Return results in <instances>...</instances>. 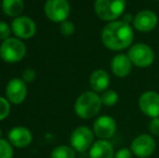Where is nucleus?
<instances>
[{
    "label": "nucleus",
    "mask_w": 159,
    "mask_h": 158,
    "mask_svg": "<svg viewBox=\"0 0 159 158\" xmlns=\"http://www.w3.org/2000/svg\"><path fill=\"white\" fill-rule=\"evenodd\" d=\"M60 32L65 37H70L75 33V25L71 21L66 20L60 23Z\"/></svg>",
    "instance_id": "nucleus-22"
},
{
    "label": "nucleus",
    "mask_w": 159,
    "mask_h": 158,
    "mask_svg": "<svg viewBox=\"0 0 159 158\" xmlns=\"http://www.w3.org/2000/svg\"><path fill=\"white\" fill-rule=\"evenodd\" d=\"M12 33L15 35V37L19 39H30L35 36L36 30V23L28 16H20L15 17L11 24Z\"/></svg>",
    "instance_id": "nucleus-9"
},
{
    "label": "nucleus",
    "mask_w": 159,
    "mask_h": 158,
    "mask_svg": "<svg viewBox=\"0 0 159 158\" xmlns=\"http://www.w3.org/2000/svg\"><path fill=\"white\" fill-rule=\"evenodd\" d=\"M26 55V46L16 37L3 40L0 44V57L7 63H17Z\"/></svg>",
    "instance_id": "nucleus-4"
},
{
    "label": "nucleus",
    "mask_w": 159,
    "mask_h": 158,
    "mask_svg": "<svg viewBox=\"0 0 159 158\" xmlns=\"http://www.w3.org/2000/svg\"><path fill=\"white\" fill-rule=\"evenodd\" d=\"M102 42L107 49L120 51L129 48L134 39V33L130 24L124 21H113L104 26L101 34Z\"/></svg>",
    "instance_id": "nucleus-1"
},
{
    "label": "nucleus",
    "mask_w": 159,
    "mask_h": 158,
    "mask_svg": "<svg viewBox=\"0 0 159 158\" xmlns=\"http://www.w3.org/2000/svg\"><path fill=\"white\" fill-rule=\"evenodd\" d=\"M0 6H1V3H0Z\"/></svg>",
    "instance_id": "nucleus-30"
},
{
    "label": "nucleus",
    "mask_w": 159,
    "mask_h": 158,
    "mask_svg": "<svg viewBox=\"0 0 159 158\" xmlns=\"http://www.w3.org/2000/svg\"><path fill=\"white\" fill-rule=\"evenodd\" d=\"M122 21L126 22L128 24H130L133 22V19H132V16L130 14H126V15H124V20H122Z\"/></svg>",
    "instance_id": "nucleus-28"
},
{
    "label": "nucleus",
    "mask_w": 159,
    "mask_h": 158,
    "mask_svg": "<svg viewBox=\"0 0 159 158\" xmlns=\"http://www.w3.org/2000/svg\"><path fill=\"white\" fill-rule=\"evenodd\" d=\"M139 108L147 117H159V93L156 91H146L139 99Z\"/></svg>",
    "instance_id": "nucleus-10"
},
{
    "label": "nucleus",
    "mask_w": 159,
    "mask_h": 158,
    "mask_svg": "<svg viewBox=\"0 0 159 158\" xmlns=\"http://www.w3.org/2000/svg\"><path fill=\"white\" fill-rule=\"evenodd\" d=\"M156 141L152 135L143 133L133 139L130 145V150L134 156L139 158H148L154 154L156 150Z\"/></svg>",
    "instance_id": "nucleus-8"
},
{
    "label": "nucleus",
    "mask_w": 159,
    "mask_h": 158,
    "mask_svg": "<svg viewBox=\"0 0 159 158\" xmlns=\"http://www.w3.org/2000/svg\"><path fill=\"white\" fill-rule=\"evenodd\" d=\"M111 70L115 76L118 78H125L131 73L132 62L126 54H117L113 57L111 62Z\"/></svg>",
    "instance_id": "nucleus-15"
},
{
    "label": "nucleus",
    "mask_w": 159,
    "mask_h": 158,
    "mask_svg": "<svg viewBox=\"0 0 159 158\" xmlns=\"http://www.w3.org/2000/svg\"><path fill=\"white\" fill-rule=\"evenodd\" d=\"M126 0H95L94 11L102 21L113 22L124 14Z\"/></svg>",
    "instance_id": "nucleus-3"
},
{
    "label": "nucleus",
    "mask_w": 159,
    "mask_h": 158,
    "mask_svg": "<svg viewBox=\"0 0 159 158\" xmlns=\"http://www.w3.org/2000/svg\"><path fill=\"white\" fill-rule=\"evenodd\" d=\"M111 84V77L104 70H96L91 74L90 86L94 92H104Z\"/></svg>",
    "instance_id": "nucleus-17"
},
{
    "label": "nucleus",
    "mask_w": 159,
    "mask_h": 158,
    "mask_svg": "<svg viewBox=\"0 0 159 158\" xmlns=\"http://www.w3.org/2000/svg\"><path fill=\"white\" fill-rule=\"evenodd\" d=\"M148 130L154 137H159V117L152 118L148 124Z\"/></svg>",
    "instance_id": "nucleus-25"
},
{
    "label": "nucleus",
    "mask_w": 159,
    "mask_h": 158,
    "mask_svg": "<svg viewBox=\"0 0 159 158\" xmlns=\"http://www.w3.org/2000/svg\"><path fill=\"white\" fill-rule=\"evenodd\" d=\"M114 158H133V153L131 152L130 148L124 147V148L118 150L117 152L115 153Z\"/></svg>",
    "instance_id": "nucleus-27"
},
{
    "label": "nucleus",
    "mask_w": 159,
    "mask_h": 158,
    "mask_svg": "<svg viewBox=\"0 0 159 158\" xmlns=\"http://www.w3.org/2000/svg\"><path fill=\"white\" fill-rule=\"evenodd\" d=\"M51 158H76V151L71 146H57L51 153Z\"/></svg>",
    "instance_id": "nucleus-19"
},
{
    "label": "nucleus",
    "mask_w": 159,
    "mask_h": 158,
    "mask_svg": "<svg viewBox=\"0 0 159 158\" xmlns=\"http://www.w3.org/2000/svg\"><path fill=\"white\" fill-rule=\"evenodd\" d=\"M12 33V28L8 23L3 21H0V40H6L10 38V35Z\"/></svg>",
    "instance_id": "nucleus-24"
},
{
    "label": "nucleus",
    "mask_w": 159,
    "mask_h": 158,
    "mask_svg": "<svg viewBox=\"0 0 159 158\" xmlns=\"http://www.w3.org/2000/svg\"><path fill=\"white\" fill-rule=\"evenodd\" d=\"M44 14L50 21L62 23L70 14V3L68 0H47L44 3Z\"/></svg>",
    "instance_id": "nucleus-6"
},
{
    "label": "nucleus",
    "mask_w": 159,
    "mask_h": 158,
    "mask_svg": "<svg viewBox=\"0 0 159 158\" xmlns=\"http://www.w3.org/2000/svg\"><path fill=\"white\" fill-rule=\"evenodd\" d=\"M13 148L9 141L0 139V158H12Z\"/></svg>",
    "instance_id": "nucleus-21"
},
{
    "label": "nucleus",
    "mask_w": 159,
    "mask_h": 158,
    "mask_svg": "<svg viewBox=\"0 0 159 158\" xmlns=\"http://www.w3.org/2000/svg\"><path fill=\"white\" fill-rule=\"evenodd\" d=\"M1 8L4 14L15 19L23 12L24 1L23 0H2Z\"/></svg>",
    "instance_id": "nucleus-18"
},
{
    "label": "nucleus",
    "mask_w": 159,
    "mask_h": 158,
    "mask_svg": "<svg viewBox=\"0 0 159 158\" xmlns=\"http://www.w3.org/2000/svg\"><path fill=\"white\" fill-rule=\"evenodd\" d=\"M128 56L132 64L138 67L145 68L153 64L155 60V53L153 49L145 43H135L129 49Z\"/></svg>",
    "instance_id": "nucleus-5"
},
{
    "label": "nucleus",
    "mask_w": 159,
    "mask_h": 158,
    "mask_svg": "<svg viewBox=\"0 0 159 158\" xmlns=\"http://www.w3.org/2000/svg\"><path fill=\"white\" fill-rule=\"evenodd\" d=\"M101 100H102L103 105L106 106H114L118 103V100H119V97H118V93L114 90H106L102 93L101 95Z\"/></svg>",
    "instance_id": "nucleus-20"
},
{
    "label": "nucleus",
    "mask_w": 159,
    "mask_h": 158,
    "mask_svg": "<svg viewBox=\"0 0 159 158\" xmlns=\"http://www.w3.org/2000/svg\"><path fill=\"white\" fill-rule=\"evenodd\" d=\"M113 144L108 140H98L89 150V158H114Z\"/></svg>",
    "instance_id": "nucleus-16"
},
{
    "label": "nucleus",
    "mask_w": 159,
    "mask_h": 158,
    "mask_svg": "<svg viewBox=\"0 0 159 158\" xmlns=\"http://www.w3.org/2000/svg\"><path fill=\"white\" fill-rule=\"evenodd\" d=\"M94 132L86 126H80L76 128L70 134V146L76 152L84 153L90 150L94 143Z\"/></svg>",
    "instance_id": "nucleus-7"
},
{
    "label": "nucleus",
    "mask_w": 159,
    "mask_h": 158,
    "mask_svg": "<svg viewBox=\"0 0 159 158\" xmlns=\"http://www.w3.org/2000/svg\"><path fill=\"white\" fill-rule=\"evenodd\" d=\"M2 138V130H1V128H0V139Z\"/></svg>",
    "instance_id": "nucleus-29"
},
{
    "label": "nucleus",
    "mask_w": 159,
    "mask_h": 158,
    "mask_svg": "<svg viewBox=\"0 0 159 158\" xmlns=\"http://www.w3.org/2000/svg\"><path fill=\"white\" fill-rule=\"evenodd\" d=\"M117 124L115 119L111 116L98 117L93 124V132L100 140H108L115 134Z\"/></svg>",
    "instance_id": "nucleus-12"
},
{
    "label": "nucleus",
    "mask_w": 159,
    "mask_h": 158,
    "mask_svg": "<svg viewBox=\"0 0 159 158\" xmlns=\"http://www.w3.org/2000/svg\"><path fill=\"white\" fill-rule=\"evenodd\" d=\"M11 111L10 102L8 101L7 97H0V121L6 119L9 116Z\"/></svg>",
    "instance_id": "nucleus-23"
},
{
    "label": "nucleus",
    "mask_w": 159,
    "mask_h": 158,
    "mask_svg": "<svg viewBox=\"0 0 159 158\" xmlns=\"http://www.w3.org/2000/svg\"><path fill=\"white\" fill-rule=\"evenodd\" d=\"M103 103L101 97L94 91H86L75 102V113L81 119H91L100 113Z\"/></svg>",
    "instance_id": "nucleus-2"
},
{
    "label": "nucleus",
    "mask_w": 159,
    "mask_h": 158,
    "mask_svg": "<svg viewBox=\"0 0 159 158\" xmlns=\"http://www.w3.org/2000/svg\"><path fill=\"white\" fill-rule=\"evenodd\" d=\"M9 142L12 146H15L17 148L27 147L33 141V135L30 129L26 127H14L9 131L8 134Z\"/></svg>",
    "instance_id": "nucleus-14"
},
{
    "label": "nucleus",
    "mask_w": 159,
    "mask_h": 158,
    "mask_svg": "<svg viewBox=\"0 0 159 158\" xmlns=\"http://www.w3.org/2000/svg\"><path fill=\"white\" fill-rule=\"evenodd\" d=\"M27 95V86L22 78H12L6 87V97L15 105L23 103Z\"/></svg>",
    "instance_id": "nucleus-11"
},
{
    "label": "nucleus",
    "mask_w": 159,
    "mask_h": 158,
    "mask_svg": "<svg viewBox=\"0 0 159 158\" xmlns=\"http://www.w3.org/2000/svg\"><path fill=\"white\" fill-rule=\"evenodd\" d=\"M158 24V16L154 11H140L133 17V27L142 33H148L153 30Z\"/></svg>",
    "instance_id": "nucleus-13"
},
{
    "label": "nucleus",
    "mask_w": 159,
    "mask_h": 158,
    "mask_svg": "<svg viewBox=\"0 0 159 158\" xmlns=\"http://www.w3.org/2000/svg\"><path fill=\"white\" fill-rule=\"evenodd\" d=\"M22 79L25 82H32L36 79V72L33 68H26L22 73Z\"/></svg>",
    "instance_id": "nucleus-26"
}]
</instances>
